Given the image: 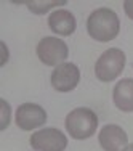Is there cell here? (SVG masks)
Masks as SVG:
<instances>
[{"label": "cell", "instance_id": "1", "mask_svg": "<svg viewBox=\"0 0 133 151\" xmlns=\"http://www.w3.org/2000/svg\"><path fill=\"white\" fill-rule=\"evenodd\" d=\"M120 21L116 12L111 8H98L88 16L87 31L90 37L98 42H109L119 35Z\"/></svg>", "mask_w": 133, "mask_h": 151}, {"label": "cell", "instance_id": "2", "mask_svg": "<svg viewBox=\"0 0 133 151\" xmlns=\"http://www.w3.org/2000/svg\"><path fill=\"white\" fill-rule=\"evenodd\" d=\"M98 127V116L90 108H75L66 116L67 134L75 140L90 138Z\"/></svg>", "mask_w": 133, "mask_h": 151}, {"label": "cell", "instance_id": "3", "mask_svg": "<svg viewBox=\"0 0 133 151\" xmlns=\"http://www.w3.org/2000/svg\"><path fill=\"white\" fill-rule=\"evenodd\" d=\"M125 68V53L119 48H107L95 64V74L101 82H112Z\"/></svg>", "mask_w": 133, "mask_h": 151}, {"label": "cell", "instance_id": "4", "mask_svg": "<svg viewBox=\"0 0 133 151\" xmlns=\"http://www.w3.org/2000/svg\"><path fill=\"white\" fill-rule=\"evenodd\" d=\"M67 55L66 42L58 37H44L37 45V56L46 66H59L66 61Z\"/></svg>", "mask_w": 133, "mask_h": 151}, {"label": "cell", "instance_id": "5", "mask_svg": "<svg viewBox=\"0 0 133 151\" xmlns=\"http://www.w3.org/2000/svg\"><path fill=\"white\" fill-rule=\"evenodd\" d=\"M31 146L35 151H64L67 148V138L59 129H40L31 137Z\"/></svg>", "mask_w": 133, "mask_h": 151}, {"label": "cell", "instance_id": "6", "mask_svg": "<svg viewBox=\"0 0 133 151\" xmlns=\"http://www.w3.org/2000/svg\"><path fill=\"white\" fill-rule=\"evenodd\" d=\"M51 87L58 92H71L80 82V71L74 63H63L51 73Z\"/></svg>", "mask_w": 133, "mask_h": 151}, {"label": "cell", "instance_id": "7", "mask_svg": "<svg viewBox=\"0 0 133 151\" xmlns=\"http://www.w3.org/2000/svg\"><path fill=\"white\" fill-rule=\"evenodd\" d=\"M15 122L23 130H32L46 122V113L42 106L35 103H24L19 105L15 114Z\"/></svg>", "mask_w": 133, "mask_h": 151}, {"label": "cell", "instance_id": "8", "mask_svg": "<svg viewBox=\"0 0 133 151\" xmlns=\"http://www.w3.org/2000/svg\"><path fill=\"white\" fill-rule=\"evenodd\" d=\"M99 145L104 151H124L128 143V137L122 127L116 124H107L98 135Z\"/></svg>", "mask_w": 133, "mask_h": 151}, {"label": "cell", "instance_id": "9", "mask_svg": "<svg viewBox=\"0 0 133 151\" xmlns=\"http://www.w3.org/2000/svg\"><path fill=\"white\" fill-rule=\"evenodd\" d=\"M48 26L58 35H71L74 34L77 23H75V18L71 12H67V10H55L48 16Z\"/></svg>", "mask_w": 133, "mask_h": 151}, {"label": "cell", "instance_id": "10", "mask_svg": "<svg viewBox=\"0 0 133 151\" xmlns=\"http://www.w3.org/2000/svg\"><path fill=\"white\" fill-rule=\"evenodd\" d=\"M112 100L120 111L132 113L133 111V79L127 77L116 84L112 92Z\"/></svg>", "mask_w": 133, "mask_h": 151}, {"label": "cell", "instance_id": "11", "mask_svg": "<svg viewBox=\"0 0 133 151\" xmlns=\"http://www.w3.org/2000/svg\"><path fill=\"white\" fill-rule=\"evenodd\" d=\"M26 5L29 6L31 12L37 13V15H44V13H46L50 8H53V6L64 5V2H27Z\"/></svg>", "mask_w": 133, "mask_h": 151}, {"label": "cell", "instance_id": "12", "mask_svg": "<svg viewBox=\"0 0 133 151\" xmlns=\"http://www.w3.org/2000/svg\"><path fill=\"white\" fill-rule=\"evenodd\" d=\"M124 10L125 13H127V16L133 19V0H127V2H124Z\"/></svg>", "mask_w": 133, "mask_h": 151}, {"label": "cell", "instance_id": "13", "mask_svg": "<svg viewBox=\"0 0 133 151\" xmlns=\"http://www.w3.org/2000/svg\"><path fill=\"white\" fill-rule=\"evenodd\" d=\"M124 151H133V143H132V145H127V146H125Z\"/></svg>", "mask_w": 133, "mask_h": 151}]
</instances>
